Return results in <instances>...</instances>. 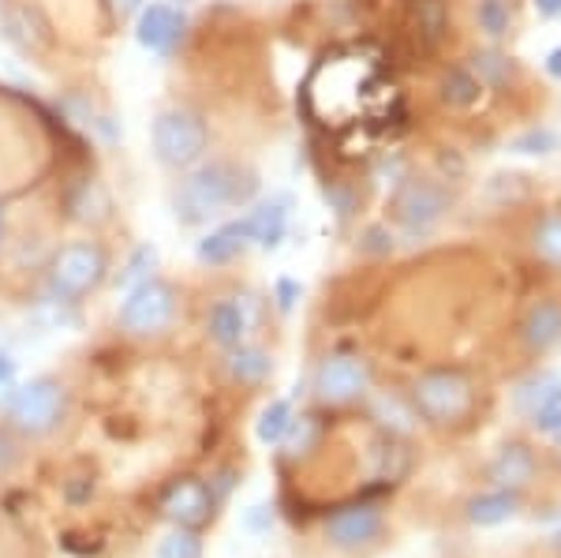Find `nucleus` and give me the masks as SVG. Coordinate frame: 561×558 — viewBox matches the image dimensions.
<instances>
[{
  "label": "nucleus",
  "instance_id": "24",
  "mask_svg": "<svg viewBox=\"0 0 561 558\" xmlns=\"http://www.w3.org/2000/svg\"><path fill=\"white\" fill-rule=\"evenodd\" d=\"M225 364H229V375L243 386H259L266 383L270 375H274V360H270V353H262V349L255 345H237V349H225Z\"/></svg>",
  "mask_w": 561,
  "mask_h": 558
},
{
  "label": "nucleus",
  "instance_id": "14",
  "mask_svg": "<svg viewBox=\"0 0 561 558\" xmlns=\"http://www.w3.org/2000/svg\"><path fill=\"white\" fill-rule=\"evenodd\" d=\"M517 409L536 435L554 439L561 431V375H536L528 386H520Z\"/></svg>",
  "mask_w": 561,
  "mask_h": 558
},
{
  "label": "nucleus",
  "instance_id": "13",
  "mask_svg": "<svg viewBox=\"0 0 561 558\" xmlns=\"http://www.w3.org/2000/svg\"><path fill=\"white\" fill-rule=\"evenodd\" d=\"M187 38V15L180 12L176 4H150L139 12V23H135V42L147 53H158V57H173V53L184 45Z\"/></svg>",
  "mask_w": 561,
  "mask_h": 558
},
{
  "label": "nucleus",
  "instance_id": "20",
  "mask_svg": "<svg viewBox=\"0 0 561 558\" xmlns=\"http://www.w3.org/2000/svg\"><path fill=\"white\" fill-rule=\"evenodd\" d=\"M528 248L547 270L561 274V206H542L528 225Z\"/></svg>",
  "mask_w": 561,
  "mask_h": 558
},
{
  "label": "nucleus",
  "instance_id": "26",
  "mask_svg": "<svg viewBox=\"0 0 561 558\" xmlns=\"http://www.w3.org/2000/svg\"><path fill=\"white\" fill-rule=\"evenodd\" d=\"M561 150V132L554 124H528L520 135L510 139V155L520 158H550Z\"/></svg>",
  "mask_w": 561,
  "mask_h": 558
},
{
  "label": "nucleus",
  "instance_id": "11",
  "mask_svg": "<svg viewBox=\"0 0 561 558\" xmlns=\"http://www.w3.org/2000/svg\"><path fill=\"white\" fill-rule=\"evenodd\" d=\"M386 536V514L375 502H348L325 517V539L341 551H364Z\"/></svg>",
  "mask_w": 561,
  "mask_h": 558
},
{
  "label": "nucleus",
  "instance_id": "1",
  "mask_svg": "<svg viewBox=\"0 0 561 558\" xmlns=\"http://www.w3.org/2000/svg\"><path fill=\"white\" fill-rule=\"evenodd\" d=\"M255 195V169L240 166V161H206V166H195L180 180L173 195V214L180 225H206L221 218V214L237 210V206H251Z\"/></svg>",
  "mask_w": 561,
  "mask_h": 558
},
{
  "label": "nucleus",
  "instance_id": "33",
  "mask_svg": "<svg viewBox=\"0 0 561 558\" xmlns=\"http://www.w3.org/2000/svg\"><path fill=\"white\" fill-rule=\"evenodd\" d=\"M142 0H108V12H113V20L116 23H128V20H135V15L142 12Z\"/></svg>",
  "mask_w": 561,
  "mask_h": 558
},
{
  "label": "nucleus",
  "instance_id": "38",
  "mask_svg": "<svg viewBox=\"0 0 561 558\" xmlns=\"http://www.w3.org/2000/svg\"><path fill=\"white\" fill-rule=\"evenodd\" d=\"M547 465L561 476V431L554 435V443H550V454H547Z\"/></svg>",
  "mask_w": 561,
  "mask_h": 558
},
{
  "label": "nucleus",
  "instance_id": "16",
  "mask_svg": "<svg viewBox=\"0 0 561 558\" xmlns=\"http://www.w3.org/2000/svg\"><path fill=\"white\" fill-rule=\"evenodd\" d=\"M248 248H255L251 244L248 218H232L206 232V237L198 240L195 255H198V263H206V266H225V263H232V259H240Z\"/></svg>",
  "mask_w": 561,
  "mask_h": 558
},
{
  "label": "nucleus",
  "instance_id": "5",
  "mask_svg": "<svg viewBox=\"0 0 561 558\" xmlns=\"http://www.w3.org/2000/svg\"><path fill=\"white\" fill-rule=\"evenodd\" d=\"M105 270H108V255L102 244H94V240L65 244L49 259V293L60 304H76L105 282Z\"/></svg>",
  "mask_w": 561,
  "mask_h": 558
},
{
  "label": "nucleus",
  "instance_id": "28",
  "mask_svg": "<svg viewBox=\"0 0 561 558\" xmlns=\"http://www.w3.org/2000/svg\"><path fill=\"white\" fill-rule=\"evenodd\" d=\"M34 20H38V15H34L31 8H12V12L4 15V34H8V42H15L23 53H34L45 38H49V34H45V23L34 26Z\"/></svg>",
  "mask_w": 561,
  "mask_h": 558
},
{
  "label": "nucleus",
  "instance_id": "7",
  "mask_svg": "<svg viewBox=\"0 0 561 558\" xmlns=\"http://www.w3.org/2000/svg\"><path fill=\"white\" fill-rule=\"evenodd\" d=\"M176 319V289L161 277L128 289V300L121 304V327L131 338H158Z\"/></svg>",
  "mask_w": 561,
  "mask_h": 558
},
{
  "label": "nucleus",
  "instance_id": "21",
  "mask_svg": "<svg viewBox=\"0 0 561 558\" xmlns=\"http://www.w3.org/2000/svg\"><path fill=\"white\" fill-rule=\"evenodd\" d=\"M206 330L221 349H237L248 341L251 330V315L243 311L240 300H217L210 308V319H206Z\"/></svg>",
  "mask_w": 561,
  "mask_h": 558
},
{
  "label": "nucleus",
  "instance_id": "4",
  "mask_svg": "<svg viewBox=\"0 0 561 558\" xmlns=\"http://www.w3.org/2000/svg\"><path fill=\"white\" fill-rule=\"evenodd\" d=\"M150 147L153 158L165 169H195L198 161L206 158V147H210V128L195 110L187 105H173V110L158 113L150 124Z\"/></svg>",
  "mask_w": 561,
  "mask_h": 558
},
{
  "label": "nucleus",
  "instance_id": "23",
  "mask_svg": "<svg viewBox=\"0 0 561 558\" xmlns=\"http://www.w3.org/2000/svg\"><path fill=\"white\" fill-rule=\"evenodd\" d=\"M468 68H472L476 76L483 79L486 90H510L513 79L520 76L517 60H513L510 53L494 49V45H491V49H476L472 57H468Z\"/></svg>",
  "mask_w": 561,
  "mask_h": 558
},
{
  "label": "nucleus",
  "instance_id": "3",
  "mask_svg": "<svg viewBox=\"0 0 561 558\" xmlns=\"http://www.w3.org/2000/svg\"><path fill=\"white\" fill-rule=\"evenodd\" d=\"M454 206H457V195L442 176L409 173V176L397 180V187L389 192L386 210H389V221H393L404 237L420 240L438 229V225L449 218Z\"/></svg>",
  "mask_w": 561,
  "mask_h": 558
},
{
  "label": "nucleus",
  "instance_id": "39",
  "mask_svg": "<svg viewBox=\"0 0 561 558\" xmlns=\"http://www.w3.org/2000/svg\"><path fill=\"white\" fill-rule=\"evenodd\" d=\"M0 232H4V210H0Z\"/></svg>",
  "mask_w": 561,
  "mask_h": 558
},
{
  "label": "nucleus",
  "instance_id": "32",
  "mask_svg": "<svg viewBox=\"0 0 561 558\" xmlns=\"http://www.w3.org/2000/svg\"><path fill=\"white\" fill-rule=\"evenodd\" d=\"M359 240H364V251H375V255H389L393 251V229L389 225H367Z\"/></svg>",
  "mask_w": 561,
  "mask_h": 558
},
{
  "label": "nucleus",
  "instance_id": "37",
  "mask_svg": "<svg viewBox=\"0 0 561 558\" xmlns=\"http://www.w3.org/2000/svg\"><path fill=\"white\" fill-rule=\"evenodd\" d=\"M12 375H15V364L0 353V390H8V386H12Z\"/></svg>",
  "mask_w": 561,
  "mask_h": 558
},
{
  "label": "nucleus",
  "instance_id": "19",
  "mask_svg": "<svg viewBox=\"0 0 561 558\" xmlns=\"http://www.w3.org/2000/svg\"><path fill=\"white\" fill-rule=\"evenodd\" d=\"M520 506H524V494L505 491V488H486L465 502V517H468V525H476V528H494L517 517Z\"/></svg>",
  "mask_w": 561,
  "mask_h": 558
},
{
  "label": "nucleus",
  "instance_id": "35",
  "mask_svg": "<svg viewBox=\"0 0 561 558\" xmlns=\"http://www.w3.org/2000/svg\"><path fill=\"white\" fill-rule=\"evenodd\" d=\"M539 20H561V0H531Z\"/></svg>",
  "mask_w": 561,
  "mask_h": 558
},
{
  "label": "nucleus",
  "instance_id": "10",
  "mask_svg": "<svg viewBox=\"0 0 561 558\" xmlns=\"http://www.w3.org/2000/svg\"><path fill=\"white\" fill-rule=\"evenodd\" d=\"M517 345L528 360H547L561 349V293H539L517 322Z\"/></svg>",
  "mask_w": 561,
  "mask_h": 558
},
{
  "label": "nucleus",
  "instance_id": "17",
  "mask_svg": "<svg viewBox=\"0 0 561 558\" xmlns=\"http://www.w3.org/2000/svg\"><path fill=\"white\" fill-rule=\"evenodd\" d=\"M434 94H438V102L446 105L449 113H468L483 102L486 87L468 65H449V68H442L438 83H434Z\"/></svg>",
  "mask_w": 561,
  "mask_h": 558
},
{
  "label": "nucleus",
  "instance_id": "12",
  "mask_svg": "<svg viewBox=\"0 0 561 558\" xmlns=\"http://www.w3.org/2000/svg\"><path fill=\"white\" fill-rule=\"evenodd\" d=\"M214 488L198 476H176L158 499V510L173 521L176 528H203L214 517Z\"/></svg>",
  "mask_w": 561,
  "mask_h": 558
},
{
  "label": "nucleus",
  "instance_id": "15",
  "mask_svg": "<svg viewBox=\"0 0 561 558\" xmlns=\"http://www.w3.org/2000/svg\"><path fill=\"white\" fill-rule=\"evenodd\" d=\"M243 218H248V229H251V244L262 251H274L280 248V240H285V232H288L293 200H288V195H270V200L251 206Z\"/></svg>",
  "mask_w": 561,
  "mask_h": 558
},
{
  "label": "nucleus",
  "instance_id": "6",
  "mask_svg": "<svg viewBox=\"0 0 561 558\" xmlns=\"http://www.w3.org/2000/svg\"><path fill=\"white\" fill-rule=\"evenodd\" d=\"M311 390L325 409H345L370 394V364L356 353H330L314 367Z\"/></svg>",
  "mask_w": 561,
  "mask_h": 558
},
{
  "label": "nucleus",
  "instance_id": "34",
  "mask_svg": "<svg viewBox=\"0 0 561 558\" xmlns=\"http://www.w3.org/2000/svg\"><path fill=\"white\" fill-rule=\"evenodd\" d=\"M296 300H300V285L288 282V277H280V282H277V304H280V311H288Z\"/></svg>",
  "mask_w": 561,
  "mask_h": 558
},
{
  "label": "nucleus",
  "instance_id": "18",
  "mask_svg": "<svg viewBox=\"0 0 561 558\" xmlns=\"http://www.w3.org/2000/svg\"><path fill=\"white\" fill-rule=\"evenodd\" d=\"M367 409H370V420L393 439H409L415 435V428H420V417H415L412 401L393 390H370Z\"/></svg>",
  "mask_w": 561,
  "mask_h": 558
},
{
  "label": "nucleus",
  "instance_id": "30",
  "mask_svg": "<svg viewBox=\"0 0 561 558\" xmlns=\"http://www.w3.org/2000/svg\"><path fill=\"white\" fill-rule=\"evenodd\" d=\"M158 266V248L153 244H139L131 251V259H128V266H124V274L116 277V285L121 289H135V285H142V282H150V270Z\"/></svg>",
  "mask_w": 561,
  "mask_h": 558
},
{
  "label": "nucleus",
  "instance_id": "40",
  "mask_svg": "<svg viewBox=\"0 0 561 558\" xmlns=\"http://www.w3.org/2000/svg\"><path fill=\"white\" fill-rule=\"evenodd\" d=\"M558 547H561V533H558Z\"/></svg>",
  "mask_w": 561,
  "mask_h": 558
},
{
  "label": "nucleus",
  "instance_id": "29",
  "mask_svg": "<svg viewBox=\"0 0 561 558\" xmlns=\"http://www.w3.org/2000/svg\"><path fill=\"white\" fill-rule=\"evenodd\" d=\"M288 428H293V405H288V401H270L266 409L259 412L255 435H259V443L277 446V443H285Z\"/></svg>",
  "mask_w": 561,
  "mask_h": 558
},
{
  "label": "nucleus",
  "instance_id": "9",
  "mask_svg": "<svg viewBox=\"0 0 561 558\" xmlns=\"http://www.w3.org/2000/svg\"><path fill=\"white\" fill-rule=\"evenodd\" d=\"M542 469H547L542 449L531 443L528 435H513V439H505V443L494 449L491 462H486V480H491V488L528 494L542 480Z\"/></svg>",
  "mask_w": 561,
  "mask_h": 558
},
{
  "label": "nucleus",
  "instance_id": "25",
  "mask_svg": "<svg viewBox=\"0 0 561 558\" xmlns=\"http://www.w3.org/2000/svg\"><path fill=\"white\" fill-rule=\"evenodd\" d=\"M412 34L423 45H438L446 38L449 31V12H446V0H412Z\"/></svg>",
  "mask_w": 561,
  "mask_h": 558
},
{
  "label": "nucleus",
  "instance_id": "31",
  "mask_svg": "<svg viewBox=\"0 0 561 558\" xmlns=\"http://www.w3.org/2000/svg\"><path fill=\"white\" fill-rule=\"evenodd\" d=\"M158 558H203V544H198L195 528H176L169 539H161Z\"/></svg>",
  "mask_w": 561,
  "mask_h": 558
},
{
  "label": "nucleus",
  "instance_id": "22",
  "mask_svg": "<svg viewBox=\"0 0 561 558\" xmlns=\"http://www.w3.org/2000/svg\"><path fill=\"white\" fill-rule=\"evenodd\" d=\"M113 210V200H108L102 180H79L68 192V218L83 221V225H102Z\"/></svg>",
  "mask_w": 561,
  "mask_h": 558
},
{
  "label": "nucleus",
  "instance_id": "8",
  "mask_svg": "<svg viewBox=\"0 0 561 558\" xmlns=\"http://www.w3.org/2000/svg\"><path fill=\"white\" fill-rule=\"evenodd\" d=\"M68 390L57 379H34L23 390H15L12 405H8V420L23 431V435H45L65 420Z\"/></svg>",
  "mask_w": 561,
  "mask_h": 558
},
{
  "label": "nucleus",
  "instance_id": "36",
  "mask_svg": "<svg viewBox=\"0 0 561 558\" xmlns=\"http://www.w3.org/2000/svg\"><path fill=\"white\" fill-rule=\"evenodd\" d=\"M542 71H547L550 79H558V83H561V45H554V49H550L547 57H542Z\"/></svg>",
  "mask_w": 561,
  "mask_h": 558
},
{
  "label": "nucleus",
  "instance_id": "2",
  "mask_svg": "<svg viewBox=\"0 0 561 558\" xmlns=\"http://www.w3.org/2000/svg\"><path fill=\"white\" fill-rule=\"evenodd\" d=\"M409 401L420 424L434 431H460L472 424L479 409V383L457 364H438L420 372L409 386Z\"/></svg>",
  "mask_w": 561,
  "mask_h": 558
},
{
  "label": "nucleus",
  "instance_id": "27",
  "mask_svg": "<svg viewBox=\"0 0 561 558\" xmlns=\"http://www.w3.org/2000/svg\"><path fill=\"white\" fill-rule=\"evenodd\" d=\"M476 26L486 42H502L513 34V0H476Z\"/></svg>",
  "mask_w": 561,
  "mask_h": 558
}]
</instances>
